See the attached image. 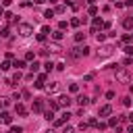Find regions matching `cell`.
I'll return each mask as SVG.
<instances>
[{"label": "cell", "mask_w": 133, "mask_h": 133, "mask_svg": "<svg viewBox=\"0 0 133 133\" xmlns=\"http://www.w3.org/2000/svg\"><path fill=\"white\" fill-rule=\"evenodd\" d=\"M62 133H75V129H73V127H64V131H62Z\"/></svg>", "instance_id": "obj_44"}, {"label": "cell", "mask_w": 133, "mask_h": 133, "mask_svg": "<svg viewBox=\"0 0 133 133\" xmlns=\"http://www.w3.org/2000/svg\"><path fill=\"white\" fill-rule=\"evenodd\" d=\"M44 17H46V19H52V17H54V10H46Z\"/></svg>", "instance_id": "obj_33"}, {"label": "cell", "mask_w": 133, "mask_h": 133, "mask_svg": "<svg viewBox=\"0 0 133 133\" xmlns=\"http://www.w3.org/2000/svg\"><path fill=\"white\" fill-rule=\"evenodd\" d=\"M31 71H33V73H35V71H39V62H35V60H33V62H31Z\"/></svg>", "instance_id": "obj_28"}, {"label": "cell", "mask_w": 133, "mask_h": 133, "mask_svg": "<svg viewBox=\"0 0 133 133\" xmlns=\"http://www.w3.org/2000/svg\"><path fill=\"white\" fill-rule=\"evenodd\" d=\"M52 39L60 42V39H62V29H58V31H52Z\"/></svg>", "instance_id": "obj_14"}, {"label": "cell", "mask_w": 133, "mask_h": 133, "mask_svg": "<svg viewBox=\"0 0 133 133\" xmlns=\"http://www.w3.org/2000/svg\"><path fill=\"white\" fill-rule=\"evenodd\" d=\"M42 108H44V104H42V98H35V102H33L31 110H33V112H42Z\"/></svg>", "instance_id": "obj_9"}, {"label": "cell", "mask_w": 133, "mask_h": 133, "mask_svg": "<svg viewBox=\"0 0 133 133\" xmlns=\"http://www.w3.org/2000/svg\"><path fill=\"white\" fill-rule=\"evenodd\" d=\"M58 29H62V31H64V29H66V21H60V23H58Z\"/></svg>", "instance_id": "obj_37"}, {"label": "cell", "mask_w": 133, "mask_h": 133, "mask_svg": "<svg viewBox=\"0 0 133 133\" xmlns=\"http://www.w3.org/2000/svg\"><path fill=\"white\" fill-rule=\"evenodd\" d=\"M125 52H127L129 56H133V48H131V46H125Z\"/></svg>", "instance_id": "obj_41"}, {"label": "cell", "mask_w": 133, "mask_h": 133, "mask_svg": "<svg viewBox=\"0 0 133 133\" xmlns=\"http://www.w3.org/2000/svg\"><path fill=\"white\" fill-rule=\"evenodd\" d=\"M33 33V27L29 25V23H21L19 25V35H23V37H29Z\"/></svg>", "instance_id": "obj_3"}, {"label": "cell", "mask_w": 133, "mask_h": 133, "mask_svg": "<svg viewBox=\"0 0 133 133\" xmlns=\"http://www.w3.org/2000/svg\"><path fill=\"white\" fill-rule=\"evenodd\" d=\"M123 27H125V29H133V17L123 19Z\"/></svg>", "instance_id": "obj_11"}, {"label": "cell", "mask_w": 133, "mask_h": 133, "mask_svg": "<svg viewBox=\"0 0 133 133\" xmlns=\"http://www.w3.org/2000/svg\"><path fill=\"white\" fill-rule=\"evenodd\" d=\"M69 118H71V112H62V116L54 121V127H60V125H64V123H66Z\"/></svg>", "instance_id": "obj_6"}, {"label": "cell", "mask_w": 133, "mask_h": 133, "mask_svg": "<svg viewBox=\"0 0 133 133\" xmlns=\"http://www.w3.org/2000/svg\"><path fill=\"white\" fill-rule=\"evenodd\" d=\"M44 66H46V71H48V73H50V71H52V69H54V66H56V64H54V62H50V60H48V62H46V64H44Z\"/></svg>", "instance_id": "obj_24"}, {"label": "cell", "mask_w": 133, "mask_h": 133, "mask_svg": "<svg viewBox=\"0 0 133 133\" xmlns=\"http://www.w3.org/2000/svg\"><path fill=\"white\" fill-rule=\"evenodd\" d=\"M94 2H96V0H87V4H89V6H91V4H94Z\"/></svg>", "instance_id": "obj_49"}, {"label": "cell", "mask_w": 133, "mask_h": 133, "mask_svg": "<svg viewBox=\"0 0 133 133\" xmlns=\"http://www.w3.org/2000/svg\"><path fill=\"white\" fill-rule=\"evenodd\" d=\"M71 102H73V100H71L69 96H60V98H58V106H60V108H66Z\"/></svg>", "instance_id": "obj_7"}, {"label": "cell", "mask_w": 133, "mask_h": 133, "mask_svg": "<svg viewBox=\"0 0 133 133\" xmlns=\"http://www.w3.org/2000/svg\"><path fill=\"white\" fill-rule=\"evenodd\" d=\"M0 17H4V6H0Z\"/></svg>", "instance_id": "obj_46"}, {"label": "cell", "mask_w": 133, "mask_h": 133, "mask_svg": "<svg viewBox=\"0 0 133 133\" xmlns=\"http://www.w3.org/2000/svg\"><path fill=\"white\" fill-rule=\"evenodd\" d=\"M56 69H58V71H64V69H66V64H64V62H58V64H56Z\"/></svg>", "instance_id": "obj_38"}, {"label": "cell", "mask_w": 133, "mask_h": 133, "mask_svg": "<svg viewBox=\"0 0 133 133\" xmlns=\"http://www.w3.org/2000/svg\"><path fill=\"white\" fill-rule=\"evenodd\" d=\"M21 96H23V94H19V91H15V94H12V98H10V100H17V102H19V100H21Z\"/></svg>", "instance_id": "obj_34"}, {"label": "cell", "mask_w": 133, "mask_h": 133, "mask_svg": "<svg viewBox=\"0 0 133 133\" xmlns=\"http://www.w3.org/2000/svg\"><path fill=\"white\" fill-rule=\"evenodd\" d=\"M21 131H23L21 127H10V133H21Z\"/></svg>", "instance_id": "obj_40"}, {"label": "cell", "mask_w": 133, "mask_h": 133, "mask_svg": "<svg viewBox=\"0 0 133 133\" xmlns=\"http://www.w3.org/2000/svg\"><path fill=\"white\" fill-rule=\"evenodd\" d=\"M87 12H89V15H96V12H98V8H96V6H94V4H91V6H89V8H87Z\"/></svg>", "instance_id": "obj_32"}, {"label": "cell", "mask_w": 133, "mask_h": 133, "mask_svg": "<svg viewBox=\"0 0 133 133\" xmlns=\"http://www.w3.org/2000/svg\"><path fill=\"white\" fill-rule=\"evenodd\" d=\"M75 102H77V104H79V106L83 108V106H87V104H89V98H87V96H83V94H79Z\"/></svg>", "instance_id": "obj_8"}, {"label": "cell", "mask_w": 133, "mask_h": 133, "mask_svg": "<svg viewBox=\"0 0 133 133\" xmlns=\"http://www.w3.org/2000/svg\"><path fill=\"white\" fill-rule=\"evenodd\" d=\"M106 127H108V123H98V129H100V131H104Z\"/></svg>", "instance_id": "obj_39"}, {"label": "cell", "mask_w": 133, "mask_h": 133, "mask_svg": "<svg viewBox=\"0 0 133 133\" xmlns=\"http://www.w3.org/2000/svg\"><path fill=\"white\" fill-rule=\"evenodd\" d=\"M114 77H116L118 83H129V81H131V73H129L127 69H116V75H114Z\"/></svg>", "instance_id": "obj_1"}, {"label": "cell", "mask_w": 133, "mask_h": 133, "mask_svg": "<svg viewBox=\"0 0 133 133\" xmlns=\"http://www.w3.org/2000/svg\"><path fill=\"white\" fill-rule=\"evenodd\" d=\"M33 2H35V4H42V2H46V0H33Z\"/></svg>", "instance_id": "obj_48"}, {"label": "cell", "mask_w": 133, "mask_h": 133, "mask_svg": "<svg viewBox=\"0 0 133 133\" xmlns=\"http://www.w3.org/2000/svg\"><path fill=\"white\" fill-rule=\"evenodd\" d=\"M12 66L19 71V69H23V66H25V60H15V62H12Z\"/></svg>", "instance_id": "obj_17"}, {"label": "cell", "mask_w": 133, "mask_h": 133, "mask_svg": "<svg viewBox=\"0 0 133 133\" xmlns=\"http://www.w3.org/2000/svg\"><path fill=\"white\" fill-rule=\"evenodd\" d=\"M110 112H112V106H110V104H104V106H100V110H98L100 116H110Z\"/></svg>", "instance_id": "obj_5"}, {"label": "cell", "mask_w": 133, "mask_h": 133, "mask_svg": "<svg viewBox=\"0 0 133 133\" xmlns=\"http://www.w3.org/2000/svg\"><path fill=\"white\" fill-rule=\"evenodd\" d=\"M87 127H89V125H87V123H83V121H81V123H79V131H87Z\"/></svg>", "instance_id": "obj_31"}, {"label": "cell", "mask_w": 133, "mask_h": 133, "mask_svg": "<svg viewBox=\"0 0 133 133\" xmlns=\"http://www.w3.org/2000/svg\"><path fill=\"white\" fill-rule=\"evenodd\" d=\"M102 25H104V23H102V19H100V17H96V19H94V27H102Z\"/></svg>", "instance_id": "obj_22"}, {"label": "cell", "mask_w": 133, "mask_h": 133, "mask_svg": "<svg viewBox=\"0 0 133 133\" xmlns=\"http://www.w3.org/2000/svg\"><path fill=\"white\" fill-rule=\"evenodd\" d=\"M46 133H54V131H46Z\"/></svg>", "instance_id": "obj_51"}, {"label": "cell", "mask_w": 133, "mask_h": 133, "mask_svg": "<svg viewBox=\"0 0 133 133\" xmlns=\"http://www.w3.org/2000/svg\"><path fill=\"white\" fill-rule=\"evenodd\" d=\"M8 69H10V62H8V60L0 62V71H8Z\"/></svg>", "instance_id": "obj_19"}, {"label": "cell", "mask_w": 133, "mask_h": 133, "mask_svg": "<svg viewBox=\"0 0 133 133\" xmlns=\"http://www.w3.org/2000/svg\"><path fill=\"white\" fill-rule=\"evenodd\" d=\"M69 25H71V27H79V25H81V19H79V17H73Z\"/></svg>", "instance_id": "obj_15"}, {"label": "cell", "mask_w": 133, "mask_h": 133, "mask_svg": "<svg viewBox=\"0 0 133 133\" xmlns=\"http://www.w3.org/2000/svg\"><path fill=\"white\" fill-rule=\"evenodd\" d=\"M129 121H131V123H133V112H131V114H129Z\"/></svg>", "instance_id": "obj_50"}, {"label": "cell", "mask_w": 133, "mask_h": 133, "mask_svg": "<svg viewBox=\"0 0 133 133\" xmlns=\"http://www.w3.org/2000/svg\"><path fill=\"white\" fill-rule=\"evenodd\" d=\"M0 35H2V37H10V31H8V27H4V29L0 31Z\"/></svg>", "instance_id": "obj_23"}, {"label": "cell", "mask_w": 133, "mask_h": 133, "mask_svg": "<svg viewBox=\"0 0 133 133\" xmlns=\"http://www.w3.org/2000/svg\"><path fill=\"white\" fill-rule=\"evenodd\" d=\"M10 2H12V0H2V6H8Z\"/></svg>", "instance_id": "obj_45"}, {"label": "cell", "mask_w": 133, "mask_h": 133, "mask_svg": "<svg viewBox=\"0 0 133 133\" xmlns=\"http://www.w3.org/2000/svg\"><path fill=\"white\" fill-rule=\"evenodd\" d=\"M25 60H33V52H27L25 54Z\"/></svg>", "instance_id": "obj_42"}, {"label": "cell", "mask_w": 133, "mask_h": 133, "mask_svg": "<svg viewBox=\"0 0 133 133\" xmlns=\"http://www.w3.org/2000/svg\"><path fill=\"white\" fill-rule=\"evenodd\" d=\"M0 121H2V118H0Z\"/></svg>", "instance_id": "obj_52"}, {"label": "cell", "mask_w": 133, "mask_h": 133, "mask_svg": "<svg viewBox=\"0 0 133 133\" xmlns=\"http://www.w3.org/2000/svg\"><path fill=\"white\" fill-rule=\"evenodd\" d=\"M0 116H2V123H6V125H10V123H12V116H10L8 112H2Z\"/></svg>", "instance_id": "obj_13"}, {"label": "cell", "mask_w": 133, "mask_h": 133, "mask_svg": "<svg viewBox=\"0 0 133 133\" xmlns=\"http://www.w3.org/2000/svg\"><path fill=\"white\" fill-rule=\"evenodd\" d=\"M64 10H66V8H64V6H56V10H54V12H58V15H62V12H64Z\"/></svg>", "instance_id": "obj_36"}, {"label": "cell", "mask_w": 133, "mask_h": 133, "mask_svg": "<svg viewBox=\"0 0 133 133\" xmlns=\"http://www.w3.org/2000/svg\"><path fill=\"white\" fill-rule=\"evenodd\" d=\"M69 89H71L73 94H77V91H79V85H77V83H71V85H69Z\"/></svg>", "instance_id": "obj_25"}, {"label": "cell", "mask_w": 133, "mask_h": 133, "mask_svg": "<svg viewBox=\"0 0 133 133\" xmlns=\"http://www.w3.org/2000/svg\"><path fill=\"white\" fill-rule=\"evenodd\" d=\"M44 118H46V121H54V110H52V108H48V110L44 112Z\"/></svg>", "instance_id": "obj_12"}, {"label": "cell", "mask_w": 133, "mask_h": 133, "mask_svg": "<svg viewBox=\"0 0 133 133\" xmlns=\"http://www.w3.org/2000/svg\"><path fill=\"white\" fill-rule=\"evenodd\" d=\"M83 133H85V131H83Z\"/></svg>", "instance_id": "obj_53"}, {"label": "cell", "mask_w": 133, "mask_h": 133, "mask_svg": "<svg viewBox=\"0 0 133 133\" xmlns=\"http://www.w3.org/2000/svg\"><path fill=\"white\" fill-rule=\"evenodd\" d=\"M87 54H89V48H87V46H79V48H73V50H71V56H73V58L87 56Z\"/></svg>", "instance_id": "obj_2"}, {"label": "cell", "mask_w": 133, "mask_h": 133, "mask_svg": "<svg viewBox=\"0 0 133 133\" xmlns=\"http://www.w3.org/2000/svg\"><path fill=\"white\" fill-rule=\"evenodd\" d=\"M10 102H8V98H0V108H6Z\"/></svg>", "instance_id": "obj_21"}, {"label": "cell", "mask_w": 133, "mask_h": 133, "mask_svg": "<svg viewBox=\"0 0 133 133\" xmlns=\"http://www.w3.org/2000/svg\"><path fill=\"white\" fill-rule=\"evenodd\" d=\"M123 42H127V44H129V42H133V33H127V35H123Z\"/></svg>", "instance_id": "obj_26"}, {"label": "cell", "mask_w": 133, "mask_h": 133, "mask_svg": "<svg viewBox=\"0 0 133 133\" xmlns=\"http://www.w3.org/2000/svg\"><path fill=\"white\" fill-rule=\"evenodd\" d=\"M56 89H58V83H50L48 85V91H56Z\"/></svg>", "instance_id": "obj_29"}, {"label": "cell", "mask_w": 133, "mask_h": 133, "mask_svg": "<svg viewBox=\"0 0 133 133\" xmlns=\"http://www.w3.org/2000/svg\"><path fill=\"white\" fill-rule=\"evenodd\" d=\"M21 77H23V75H21V73L17 71V73L12 75V79H10V81H12V83H17V81H21Z\"/></svg>", "instance_id": "obj_20"}, {"label": "cell", "mask_w": 133, "mask_h": 133, "mask_svg": "<svg viewBox=\"0 0 133 133\" xmlns=\"http://www.w3.org/2000/svg\"><path fill=\"white\" fill-rule=\"evenodd\" d=\"M87 125H89V127H98V121H96V118H89Z\"/></svg>", "instance_id": "obj_35"}, {"label": "cell", "mask_w": 133, "mask_h": 133, "mask_svg": "<svg viewBox=\"0 0 133 133\" xmlns=\"http://www.w3.org/2000/svg\"><path fill=\"white\" fill-rule=\"evenodd\" d=\"M83 39H85V33L83 31H77L75 33V42H83Z\"/></svg>", "instance_id": "obj_16"}, {"label": "cell", "mask_w": 133, "mask_h": 133, "mask_svg": "<svg viewBox=\"0 0 133 133\" xmlns=\"http://www.w3.org/2000/svg\"><path fill=\"white\" fill-rule=\"evenodd\" d=\"M96 39H98V42H104V39H106V35H104V33H100V31H98V33H96Z\"/></svg>", "instance_id": "obj_27"}, {"label": "cell", "mask_w": 133, "mask_h": 133, "mask_svg": "<svg viewBox=\"0 0 133 133\" xmlns=\"http://www.w3.org/2000/svg\"><path fill=\"white\" fill-rule=\"evenodd\" d=\"M127 131H129V133H133V125H129V129H127Z\"/></svg>", "instance_id": "obj_47"}, {"label": "cell", "mask_w": 133, "mask_h": 133, "mask_svg": "<svg viewBox=\"0 0 133 133\" xmlns=\"http://www.w3.org/2000/svg\"><path fill=\"white\" fill-rule=\"evenodd\" d=\"M112 52H114V46H108V44H106V46L100 48L98 56H100V58H108V56H112Z\"/></svg>", "instance_id": "obj_4"}, {"label": "cell", "mask_w": 133, "mask_h": 133, "mask_svg": "<svg viewBox=\"0 0 133 133\" xmlns=\"http://www.w3.org/2000/svg\"><path fill=\"white\" fill-rule=\"evenodd\" d=\"M15 110H17V114H21V116H25L27 114V108L21 104V102H17V106H15Z\"/></svg>", "instance_id": "obj_10"}, {"label": "cell", "mask_w": 133, "mask_h": 133, "mask_svg": "<svg viewBox=\"0 0 133 133\" xmlns=\"http://www.w3.org/2000/svg\"><path fill=\"white\" fill-rule=\"evenodd\" d=\"M108 125H110V127H116V125H118V118H114V116H112V118L108 121Z\"/></svg>", "instance_id": "obj_30"}, {"label": "cell", "mask_w": 133, "mask_h": 133, "mask_svg": "<svg viewBox=\"0 0 133 133\" xmlns=\"http://www.w3.org/2000/svg\"><path fill=\"white\" fill-rule=\"evenodd\" d=\"M33 85H35V87H37V89H42V87H44V81H35V83H33Z\"/></svg>", "instance_id": "obj_43"}, {"label": "cell", "mask_w": 133, "mask_h": 133, "mask_svg": "<svg viewBox=\"0 0 133 133\" xmlns=\"http://www.w3.org/2000/svg\"><path fill=\"white\" fill-rule=\"evenodd\" d=\"M48 50H50V52H60V46H58V44H50Z\"/></svg>", "instance_id": "obj_18"}]
</instances>
